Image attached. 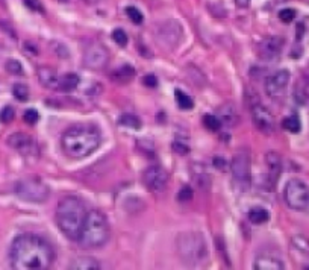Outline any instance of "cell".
<instances>
[{"mask_svg":"<svg viewBox=\"0 0 309 270\" xmlns=\"http://www.w3.org/2000/svg\"><path fill=\"white\" fill-rule=\"evenodd\" d=\"M80 79L76 73H67L61 78V91H73L77 88Z\"/></svg>","mask_w":309,"mask_h":270,"instance_id":"obj_22","label":"cell"},{"mask_svg":"<svg viewBox=\"0 0 309 270\" xmlns=\"http://www.w3.org/2000/svg\"><path fill=\"white\" fill-rule=\"evenodd\" d=\"M276 3H284V2H287V0H274Z\"/></svg>","mask_w":309,"mask_h":270,"instance_id":"obj_44","label":"cell"},{"mask_svg":"<svg viewBox=\"0 0 309 270\" xmlns=\"http://www.w3.org/2000/svg\"><path fill=\"white\" fill-rule=\"evenodd\" d=\"M61 78L55 72L52 67H39L38 68V81L43 87L53 90V91H61Z\"/></svg>","mask_w":309,"mask_h":270,"instance_id":"obj_17","label":"cell"},{"mask_svg":"<svg viewBox=\"0 0 309 270\" xmlns=\"http://www.w3.org/2000/svg\"><path fill=\"white\" fill-rule=\"evenodd\" d=\"M126 14H128V17L131 19V21H132L134 24H143L144 16H143V12L139 11L138 8H135V6H128V8H126Z\"/></svg>","mask_w":309,"mask_h":270,"instance_id":"obj_28","label":"cell"},{"mask_svg":"<svg viewBox=\"0 0 309 270\" xmlns=\"http://www.w3.org/2000/svg\"><path fill=\"white\" fill-rule=\"evenodd\" d=\"M109 62V53L100 42H91L83 50V64L91 70H103Z\"/></svg>","mask_w":309,"mask_h":270,"instance_id":"obj_9","label":"cell"},{"mask_svg":"<svg viewBox=\"0 0 309 270\" xmlns=\"http://www.w3.org/2000/svg\"><path fill=\"white\" fill-rule=\"evenodd\" d=\"M143 82H144V85H147V87H150V88L158 87V79H156V76H154V75H147V76H144Z\"/></svg>","mask_w":309,"mask_h":270,"instance_id":"obj_40","label":"cell"},{"mask_svg":"<svg viewBox=\"0 0 309 270\" xmlns=\"http://www.w3.org/2000/svg\"><path fill=\"white\" fill-rule=\"evenodd\" d=\"M176 252L187 266H202L208 260L206 238L199 231H184L176 237Z\"/></svg>","mask_w":309,"mask_h":270,"instance_id":"obj_5","label":"cell"},{"mask_svg":"<svg viewBox=\"0 0 309 270\" xmlns=\"http://www.w3.org/2000/svg\"><path fill=\"white\" fill-rule=\"evenodd\" d=\"M249 2H250V0H235V5L238 8H247L249 6Z\"/></svg>","mask_w":309,"mask_h":270,"instance_id":"obj_42","label":"cell"},{"mask_svg":"<svg viewBox=\"0 0 309 270\" xmlns=\"http://www.w3.org/2000/svg\"><path fill=\"white\" fill-rule=\"evenodd\" d=\"M14 117H16V111H14L12 106H5L2 112H0V120H2V123H11Z\"/></svg>","mask_w":309,"mask_h":270,"instance_id":"obj_35","label":"cell"},{"mask_svg":"<svg viewBox=\"0 0 309 270\" xmlns=\"http://www.w3.org/2000/svg\"><path fill=\"white\" fill-rule=\"evenodd\" d=\"M255 269L256 270H282L285 269V263L276 252L265 249L256 255Z\"/></svg>","mask_w":309,"mask_h":270,"instance_id":"obj_16","label":"cell"},{"mask_svg":"<svg viewBox=\"0 0 309 270\" xmlns=\"http://www.w3.org/2000/svg\"><path fill=\"white\" fill-rule=\"evenodd\" d=\"M250 112H251V119H253V123L256 125V127L262 134L270 135V134L274 132V127H276L274 117L264 105H261L259 102L253 104V105H251V108H250Z\"/></svg>","mask_w":309,"mask_h":270,"instance_id":"obj_12","label":"cell"},{"mask_svg":"<svg viewBox=\"0 0 309 270\" xmlns=\"http://www.w3.org/2000/svg\"><path fill=\"white\" fill-rule=\"evenodd\" d=\"M85 217V205L76 196H65L61 199L55 211L56 225L70 241H77Z\"/></svg>","mask_w":309,"mask_h":270,"instance_id":"obj_3","label":"cell"},{"mask_svg":"<svg viewBox=\"0 0 309 270\" xmlns=\"http://www.w3.org/2000/svg\"><path fill=\"white\" fill-rule=\"evenodd\" d=\"M290 79H291V75H290V70H287V68H282V70H277V72H274L271 76H269V78H267V81H265V93H267V96L271 97V99L280 97V94H282L285 91V88L288 87Z\"/></svg>","mask_w":309,"mask_h":270,"instance_id":"obj_13","label":"cell"},{"mask_svg":"<svg viewBox=\"0 0 309 270\" xmlns=\"http://www.w3.org/2000/svg\"><path fill=\"white\" fill-rule=\"evenodd\" d=\"M68 269H72V270H97V269H100V264L93 257H77L70 263Z\"/></svg>","mask_w":309,"mask_h":270,"instance_id":"obj_19","label":"cell"},{"mask_svg":"<svg viewBox=\"0 0 309 270\" xmlns=\"http://www.w3.org/2000/svg\"><path fill=\"white\" fill-rule=\"evenodd\" d=\"M102 143L99 127L91 123H76L64 131L61 147L72 160H83L94 153Z\"/></svg>","mask_w":309,"mask_h":270,"instance_id":"obj_2","label":"cell"},{"mask_svg":"<svg viewBox=\"0 0 309 270\" xmlns=\"http://www.w3.org/2000/svg\"><path fill=\"white\" fill-rule=\"evenodd\" d=\"M24 122L27 125H37V122L39 120V114H38V111L37 109H27L24 112V116H23Z\"/></svg>","mask_w":309,"mask_h":270,"instance_id":"obj_36","label":"cell"},{"mask_svg":"<svg viewBox=\"0 0 309 270\" xmlns=\"http://www.w3.org/2000/svg\"><path fill=\"white\" fill-rule=\"evenodd\" d=\"M112 40H114L116 44H118L120 47H126L128 46V34H126L123 29H114V32H112Z\"/></svg>","mask_w":309,"mask_h":270,"instance_id":"obj_31","label":"cell"},{"mask_svg":"<svg viewBox=\"0 0 309 270\" xmlns=\"http://www.w3.org/2000/svg\"><path fill=\"white\" fill-rule=\"evenodd\" d=\"M174 96H176V104H177V106H179L180 109H184V111L193 109L194 102H193V99H191L187 93L180 91V90H176Z\"/></svg>","mask_w":309,"mask_h":270,"instance_id":"obj_24","label":"cell"},{"mask_svg":"<svg viewBox=\"0 0 309 270\" xmlns=\"http://www.w3.org/2000/svg\"><path fill=\"white\" fill-rule=\"evenodd\" d=\"M249 220L253 225H262L270 220V212L262 207H255L249 211Z\"/></svg>","mask_w":309,"mask_h":270,"instance_id":"obj_21","label":"cell"},{"mask_svg":"<svg viewBox=\"0 0 309 270\" xmlns=\"http://www.w3.org/2000/svg\"><path fill=\"white\" fill-rule=\"evenodd\" d=\"M24 5L32 11H38V12L44 11V8H43V5H41L39 0H24Z\"/></svg>","mask_w":309,"mask_h":270,"instance_id":"obj_38","label":"cell"},{"mask_svg":"<svg viewBox=\"0 0 309 270\" xmlns=\"http://www.w3.org/2000/svg\"><path fill=\"white\" fill-rule=\"evenodd\" d=\"M303 32H305V24L303 23H299L297 24V40H302Z\"/></svg>","mask_w":309,"mask_h":270,"instance_id":"obj_41","label":"cell"},{"mask_svg":"<svg viewBox=\"0 0 309 270\" xmlns=\"http://www.w3.org/2000/svg\"><path fill=\"white\" fill-rule=\"evenodd\" d=\"M265 163L269 167V179L271 184H276L280 173H282V160H280V155L276 152H269L265 156Z\"/></svg>","mask_w":309,"mask_h":270,"instance_id":"obj_18","label":"cell"},{"mask_svg":"<svg viewBox=\"0 0 309 270\" xmlns=\"http://www.w3.org/2000/svg\"><path fill=\"white\" fill-rule=\"evenodd\" d=\"M282 126H284V129H287V131L291 132V134H299L300 129H302L300 119H299V116H296V114H292V116L284 119Z\"/></svg>","mask_w":309,"mask_h":270,"instance_id":"obj_23","label":"cell"},{"mask_svg":"<svg viewBox=\"0 0 309 270\" xmlns=\"http://www.w3.org/2000/svg\"><path fill=\"white\" fill-rule=\"evenodd\" d=\"M292 243H294V246H296L300 252L309 253V241H308V238H305L302 235H297V237L292 238Z\"/></svg>","mask_w":309,"mask_h":270,"instance_id":"obj_33","label":"cell"},{"mask_svg":"<svg viewBox=\"0 0 309 270\" xmlns=\"http://www.w3.org/2000/svg\"><path fill=\"white\" fill-rule=\"evenodd\" d=\"M55 260L52 245L37 234H21L12 241L9 263L16 270H46Z\"/></svg>","mask_w":309,"mask_h":270,"instance_id":"obj_1","label":"cell"},{"mask_svg":"<svg viewBox=\"0 0 309 270\" xmlns=\"http://www.w3.org/2000/svg\"><path fill=\"white\" fill-rule=\"evenodd\" d=\"M279 19L284 23H291L294 19H296V11L292 8H285L282 11H279Z\"/></svg>","mask_w":309,"mask_h":270,"instance_id":"obj_34","label":"cell"},{"mask_svg":"<svg viewBox=\"0 0 309 270\" xmlns=\"http://www.w3.org/2000/svg\"><path fill=\"white\" fill-rule=\"evenodd\" d=\"M12 94L16 96L19 102H27L29 101V88L24 83H16L12 88Z\"/></svg>","mask_w":309,"mask_h":270,"instance_id":"obj_26","label":"cell"},{"mask_svg":"<svg viewBox=\"0 0 309 270\" xmlns=\"http://www.w3.org/2000/svg\"><path fill=\"white\" fill-rule=\"evenodd\" d=\"M58 2H61V3H67L68 0H58Z\"/></svg>","mask_w":309,"mask_h":270,"instance_id":"obj_45","label":"cell"},{"mask_svg":"<svg viewBox=\"0 0 309 270\" xmlns=\"http://www.w3.org/2000/svg\"><path fill=\"white\" fill-rule=\"evenodd\" d=\"M284 49V38L277 35L267 37L259 44V56L265 61H274L277 60Z\"/></svg>","mask_w":309,"mask_h":270,"instance_id":"obj_14","label":"cell"},{"mask_svg":"<svg viewBox=\"0 0 309 270\" xmlns=\"http://www.w3.org/2000/svg\"><path fill=\"white\" fill-rule=\"evenodd\" d=\"M294 101H296L299 105H305L308 102V91H306V88L302 87V85H297L296 90H294Z\"/></svg>","mask_w":309,"mask_h":270,"instance_id":"obj_32","label":"cell"},{"mask_svg":"<svg viewBox=\"0 0 309 270\" xmlns=\"http://www.w3.org/2000/svg\"><path fill=\"white\" fill-rule=\"evenodd\" d=\"M109 235L111 226L106 216L99 209H91L87 212L77 243L82 249H99L108 243Z\"/></svg>","mask_w":309,"mask_h":270,"instance_id":"obj_4","label":"cell"},{"mask_svg":"<svg viewBox=\"0 0 309 270\" xmlns=\"http://www.w3.org/2000/svg\"><path fill=\"white\" fill-rule=\"evenodd\" d=\"M284 201L294 211L309 209V187L302 179H290L284 188Z\"/></svg>","mask_w":309,"mask_h":270,"instance_id":"obj_7","label":"cell"},{"mask_svg":"<svg viewBox=\"0 0 309 270\" xmlns=\"http://www.w3.org/2000/svg\"><path fill=\"white\" fill-rule=\"evenodd\" d=\"M191 199H193V190L190 187H184L177 194V201L180 202H188Z\"/></svg>","mask_w":309,"mask_h":270,"instance_id":"obj_37","label":"cell"},{"mask_svg":"<svg viewBox=\"0 0 309 270\" xmlns=\"http://www.w3.org/2000/svg\"><path fill=\"white\" fill-rule=\"evenodd\" d=\"M143 182L152 193L162 191L168 184V175L159 166H150L143 172Z\"/></svg>","mask_w":309,"mask_h":270,"instance_id":"obj_11","label":"cell"},{"mask_svg":"<svg viewBox=\"0 0 309 270\" xmlns=\"http://www.w3.org/2000/svg\"><path fill=\"white\" fill-rule=\"evenodd\" d=\"M5 68H6V72L9 75H14V76H21L24 75V68L21 65L20 61L17 60H14V58H9L6 62H5Z\"/></svg>","mask_w":309,"mask_h":270,"instance_id":"obj_25","label":"cell"},{"mask_svg":"<svg viewBox=\"0 0 309 270\" xmlns=\"http://www.w3.org/2000/svg\"><path fill=\"white\" fill-rule=\"evenodd\" d=\"M135 78V68L132 65H123L118 70H116L112 73V79H114L117 83H128Z\"/></svg>","mask_w":309,"mask_h":270,"instance_id":"obj_20","label":"cell"},{"mask_svg":"<svg viewBox=\"0 0 309 270\" xmlns=\"http://www.w3.org/2000/svg\"><path fill=\"white\" fill-rule=\"evenodd\" d=\"M214 166L218 170H226L228 163H226V160H224L221 155H217V156H214Z\"/></svg>","mask_w":309,"mask_h":270,"instance_id":"obj_39","label":"cell"},{"mask_svg":"<svg viewBox=\"0 0 309 270\" xmlns=\"http://www.w3.org/2000/svg\"><path fill=\"white\" fill-rule=\"evenodd\" d=\"M231 170H232L233 179L238 184H247L250 179V160H249L247 153H244V152L236 153L232 160Z\"/></svg>","mask_w":309,"mask_h":270,"instance_id":"obj_15","label":"cell"},{"mask_svg":"<svg viewBox=\"0 0 309 270\" xmlns=\"http://www.w3.org/2000/svg\"><path fill=\"white\" fill-rule=\"evenodd\" d=\"M220 112H221V116H220L221 123H223V122H226V123H229V125H233V123H235L236 114H235V109H233L232 106H224V108L220 109Z\"/></svg>","mask_w":309,"mask_h":270,"instance_id":"obj_30","label":"cell"},{"mask_svg":"<svg viewBox=\"0 0 309 270\" xmlns=\"http://www.w3.org/2000/svg\"><path fill=\"white\" fill-rule=\"evenodd\" d=\"M14 191H16V194L21 199V201L32 202V204L46 202L50 194V190L46 184L39 178H34V176L20 179L16 184Z\"/></svg>","mask_w":309,"mask_h":270,"instance_id":"obj_6","label":"cell"},{"mask_svg":"<svg viewBox=\"0 0 309 270\" xmlns=\"http://www.w3.org/2000/svg\"><path fill=\"white\" fill-rule=\"evenodd\" d=\"M80 2L87 3V5H94V3H99L100 0H80Z\"/></svg>","mask_w":309,"mask_h":270,"instance_id":"obj_43","label":"cell"},{"mask_svg":"<svg viewBox=\"0 0 309 270\" xmlns=\"http://www.w3.org/2000/svg\"><path fill=\"white\" fill-rule=\"evenodd\" d=\"M182 38H184V29L176 20H167L158 27V40L168 49L177 47L182 42Z\"/></svg>","mask_w":309,"mask_h":270,"instance_id":"obj_8","label":"cell"},{"mask_svg":"<svg viewBox=\"0 0 309 270\" xmlns=\"http://www.w3.org/2000/svg\"><path fill=\"white\" fill-rule=\"evenodd\" d=\"M203 125L208 127L209 131L215 132V131H218L220 127H221V120H220V117H217L214 114H206L203 117Z\"/></svg>","mask_w":309,"mask_h":270,"instance_id":"obj_27","label":"cell"},{"mask_svg":"<svg viewBox=\"0 0 309 270\" xmlns=\"http://www.w3.org/2000/svg\"><path fill=\"white\" fill-rule=\"evenodd\" d=\"M6 143H8L9 147L17 150L19 153L26 156V158H35V156L39 155V149H38L37 141L32 137L26 135L23 132H14L12 135L8 137Z\"/></svg>","mask_w":309,"mask_h":270,"instance_id":"obj_10","label":"cell"},{"mask_svg":"<svg viewBox=\"0 0 309 270\" xmlns=\"http://www.w3.org/2000/svg\"><path fill=\"white\" fill-rule=\"evenodd\" d=\"M118 122H120V125L128 126V127H134V129H138V127L141 126L139 119L136 116H132V114H123Z\"/></svg>","mask_w":309,"mask_h":270,"instance_id":"obj_29","label":"cell"}]
</instances>
